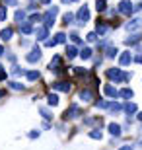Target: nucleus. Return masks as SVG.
<instances>
[{"instance_id":"10","label":"nucleus","mask_w":142,"mask_h":150,"mask_svg":"<svg viewBox=\"0 0 142 150\" xmlns=\"http://www.w3.org/2000/svg\"><path fill=\"white\" fill-rule=\"evenodd\" d=\"M119 62L123 64V67L131 64V62H132V53H129V51H126V53H123V55H121V59H119Z\"/></svg>"},{"instance_id":"32","label":"nucleus","mask_w":142,"mask_h":150,"mask_svg":"<svg viewBox=\"0 0 142 150\" xmlns=\"http://www.w3.org/2000/svg\"><path fill=\"white\" fill-rule=\"evenodd\" d=\"M90 139H95V140H101V131H90Z\"/></svg>"},{"instance_id":"45","label":"nucleus","mask_w":142,"mask_h":150,"mask_svg":"<svg viewBox=\"0 0 142 150\" xmlns=\"http://www.w3.org/2000/svg\"><path fill=\"white\" fill-rule=\"evenodd\" d=\"M119 150H132V146H121Z\"/></svg>"},{"instance_id":"51","label":"nucleus","mask_w":142,"mask_h":150,"mask_svg":"<svg viewBox=\"0 0 142 150\" xmlns=\"http://www.w3.org/2000/svg\"><path fill=\"white\" fill-rule=\"evenodd\" d=\"M140 146H142V142H140Z\"/></svg>"},{"instance_id":"50","label":"nucleus","mask_w":142,"mask_h":150,"mask_svg":"<svg viewBox=\"0 0 142 150\" xmlns=\"http://www.w3.org/2000/svg\"><path fill=\"white\" fill-rule=\"evenodd\" d=\"M2 96H4V92H2V90H0V98H2Z\"/></svg>"},{"instance_id":"48","label":"nucleus","mask_w":142,"mask_h":150,"mask_svg":"<svg viewBox=\"0 0 142 150\" xmlns=\"http://www.w3.org/2000/svg\"><path fill=\"white\" fill-rule=\"evenodd\" d=\"M62 2H64V4H66V2H78V0H62Z\"/></svg>"},{"instance_id":"2","label":"nucleus","mask_w":142,"mask_h":150,"mask_svg":"<svg viewBox=\"0 0 142 150\" xmlns=\"http://www.w3.org/2000/svg\"><path fill=\"white\" fill-rule=\"evenodd\" d=\"M57 14H59V8H57V6H53V8H51V10L43 16V20H45V28H51V25L55 23V16H57Z\"/></svg>"},{"instance_id":"42","label":"nucleus","mask_w":142,"mask_h":150,"mask_svg":"<svg viewBox=\"0 0 142 150\" xmlns=\"http://www.w3.org/2000/svg\"><path fill=\"white\" fill-rule=\"evenodd\" d=\"M132 61H138V62H142V51H138V55H136V57H132Z\"/></svg>"},{"instance_id":"47","label":"nucleus","mask_w":142,"mask_h":150,"mask_svg":"<svg viewBox=\"0 0 142 150\" xmlns=\"http://www.w3.org/2000/svg\"><path fill=\"white\" fill-rule=\"evenodd\" d=\"M39 2H41V4H49L51 0H39Z\"/></svg>"},{"instance_id":"18","label":"nucleus","mask_w":142,"mask_h":150,"mask_svg":"<svg viewBox=\"0 0 142 150\" xmlns=\"http://www.w3.org/2000/svg\"><path fill=\"white\" fill-rule=\"evenodd\" d=\"M14 18H16V22H25V12L23 10H16V14H14Z\"/></svg>"},{"instance_id":"35","label":"nucleus","mask_w":142,"mask_h":150,"mask_svg":"<svg viewBox=\"0 0 142 150\" xmlns=\"http://www.w3.org/2000/svg\"><path fill=\"white\" fill-rule=\"evenodd\" d=\"M109 109L111 111H121L123 107H121V103H109Z\"/></svg>"},{"instance_id":"14","label":"nucleus","mask_w":142,"mask_h":150,"mask_svg":"<svg viewBox=\"0 0 142 150\" xmlns=\"http://www.w3.org/2000/svg\"><path fill=\"white\" fill-rule=\"evenodd\" d=\"M76 55H78L76 47H74V45H66V57H68V59H74Z\"/></svg>"},{"instance_id":"44","label":"nucleus","mask_w":142,"mask_h":150,"mask_svg":"<svg viewBox=\"0 0 142 150\" xmlns=\"http://www.w3.org/2000/svg\"><path fill=\"white\" fill-rule=\"evenodd\" d=\"M4 78H6V72H4V70H0V80H4Z\"/></svg>"},{"instance_id":"49","label":"nucleus","mask_w":142,"mask_h":150,"mask_svg":"<svg viewBox=\"0 0 142 150\" xmlns=\"http://www.w3.org/2000/svg\"><path fill=\"white\" fill-rule=\"evenodd\" d=\"M136 117H138V121H142V113H138V115H136Z\"/></svg>"},{"instance_id":"6","label":"nucleus","mask_w":142,"mask_h":150,"mask_svg":"<svg viewBox=\"0 0 142 150\" xmlns=\"http://www.w3.org/2000/svg\"><path fill=\"white\" fill-rule=\"evenodd\" d=\"M78 115H80V107L78 105H70L68 109H66V113H64L66 119H74V117H78Z\"/></svg>"},{"instance_id":"36","label":"nucleus","mask_w":142,"mask_h":150,"mask_svg":"<svg viewBox=\"0 0 142 150\" xmlns=\"http://www.w3.org/2000/svg\"><path fill=\"white\" fill-rule=\"evenodd\" d=\"M6 16H8L6 8H4V6H0V22H2V20H6Z\"/></svg>"},{"instance_id":"34","label":"nucleus","mask_w":142,"mask_h":150,"mask_svg":"<svg viewBox=\"0 0 142 150\" xmlns=\"http://www.w3.org/2000/svg\"><path fill=\"white\" fill-rule=\"evenodd\" d=\"M10 88L16 90V92H20V90H23V86H22L20 82H10Z\"/></svg>"},{"instance_id":"11","label":"nucleus","mask_w":142,"mask_h":150,"mask_svg":"<svg viewBox=\"0 0 142 150\" xmlns=\"http://www.w3.org/2000/svg\"><path fill=\"white\" fill-rule=\"evenodd\" d=\"M103 92H105V96H109V98H117V90H115V86H111V84H105L103 86Z\"/></svg>"},{"instance_id":"31","label":"nucleus","mask_w":142,"mask_h":150,"mask_svg":"<svg viewBox=\"0 0 142 150\" xmlns=\"http://www.w3.org/2000/svg\"><path fill=\"white\" fill-rule=\"evenodd\" d=\"M12 74H16V76H22V74H28L23 68H20V67H14L12 68Z\"/></svg>"},{"instance_id":"28","label":"nucleus","mask_w":142,"mask_h":150,"mask_svg":"<svg viewBox=\"0 0 142 150\" xmlns=\"http://www.w3.org/2000/svg\"><path fill=\"white\" fill-rule=\"evenodd\" d=\"M95 107H97V109H107V107H109V103H107V101H103V100H99V101H95Z\"/></svg>"},{"instance_id":"25","label":"nucleus","mask_w":142,"mask_h":150,"mask_svg":"<svg viewBox=\"0 0 142 150\" xmlns=\"http://www.w3.org/2000/svg\"><path fill=\"white\" fill-rule=\"evenodd\" d=\"M117 53H119V49H117V47H109V49H107V59H113Z\"/></svg>"},{"instance_id":"43","label":"nucleus","mask_w":142,"mask_h":150,"mask_svg":"<svg viewBox=\"0 0 142 150\" xmlns=\"http://www.w3.org/2000/svg\"><path fill=\"white\" fill-rule=\"evenodd\" d=\"M39 137V131H31V133H29V139H37Z\"/></svg>"},{"instance_id":"9","label":"nucleus","mask_w":142,"mask_h":150,"mask_svg":"<svg viewBox=\"0 0 142 150\" xmlns=\"http://www.w3.org/2000/svg\"><path fill=\"white\" fill-rule=\"evenodd\" d=\"M53 88L59 90V92H66V94H68V92H70V84H68V82H55V84H53Z\"/></svg>"},{"instance_id":"12","label":"nucleus","mask_w":142,"mask_h":150,"mask_svg":"<svg viewBox=\"0 0 142 150\" xmlns=\"http://www.w3.org/2000/svg\"><path fill=\"white\" fill-rule=\"evenodd\" d=\"M80 100H84V101H92L93 100V92L92 90H82V92H80Z\"/></svg>"},{"instance_id":"23","label":"nucleus","mask_w":142,"mask_h":150,"mask_svg":"<svg viewBox=\"0 0 142 150\" xmlns=\"http://www.w3.org/2000/svg\"><path fill=\"white\" fill-rule=\"evenodd\" d=\"M107 31H109V28H107L105 23H97V33H99V35H105Z\"/></svg>"},{"instance_id":"3","label":"nucleus","mask_w":142,"mask_h":150,"mask_svg":"<svg viewBox=\"0 0 142 150\" xmlns=\"http://www.w3.org/2000/svg\"><path fill=\"white\" fill-rule=\"evenodd\" d=\"M78 23L82 25V23H86V22H90V10H88V6H82L80 10H78Z\"/></svg>"},{"instance_id":"26","label":"nucleus","mask_w":142,"mask_h":150,"mask_svg":"<svg viewBox=\"0 0 142 150\" xmlns=\"http://www.w3.org/2000/svg\"><path fill=\"white\" fill-rule=\"evenodd\" d=\"M95 8L97 12H105V0H95Z\"/></svg>"},{"instance_id":"37","label":"nucleus","mask_w":142,"mask_h":150,"mask_svg":"<svg viewBox=\"0 0 142 150\" xmlns=\"http://www.w3.org/2000/svg\"><path fill=\"white\" fill-rule=\"evenodd\" d=\"M70 39L74 41V43H78V45L82 43V39H80V35H78V33H72V35H70Z\"/></svg>"},{"instance_id":"19","label":"nucleus","mask_w":142,"mask_h":150,"mask_svg":"<svg viewBox=\"0 0 142 150\" xmlns=\"http://www.w3.org/2000/svg\"><path fill=\"white\" fill-rule=\"evenodd\" d=\"M80 57H82L84 61H88V59H92V49H88V47H84V49L80 51Z\"/></svg>"},{"instance_id":"30","label":"nucleus","mask_w":142,"mask_h":150,"mask_svg":"<svg viewBox=\"0 0 142 150\" xmlns=\"http://www.w3.org/2000/svg\"><path fill=\"white\" fill-rule=\"evenodd\" d=\"M41 20H43V16H39V14H33V16L29 18L28 22H29V23H37V22H41Z\"/></svg>"},{"instance_id":"41","label":"nucleus","mask_w":142,"mask_h":150,"mask_svg":"<svg viewBox=\"0 0 142 150\" xmlns=\"http://www.w3.org/2000/svg\"><path fill=\"white\" fill-rule=\"evenodd\" d=\"M4 4H6V6H16L18 0H4Z\"/></svg>"},{"instance_id":"33","label":"nucleus","mask_w":142,"mask_h":150,"mask_svg":"<svg viewBox=\"0 0 142 150\" xmlns=\"http://www.w3.org/2000/svg\"><path fill=\"white\" fill-rule=\"evenodd\" d=\"M39 111H41V115H43L45 119H51V117H53V115H51V111H49V109H47V107H41Z\"/></svg>"},{"instance_id":"29","label":"nucleus","mask_w":142,"mask_h":150,"mask_svg":"<svg viewBox=\"0 0 142 150\" xmlns=\"http://www.w3.org/2000/svg\"><path fill=\"white\" fill-rule=\"evenodd\" d=\"M62 20H64V23H66V25H68V23H72V20H74V14H70V12H66V14H64V18H62Z\"/></svg>"},{"instance_id":"8","label":"nucleus","mask_w":142,"mask_h":150,"mask_svg":"<svg viewBox=\"0 0 142 150\" xmlns=\"http://www.w3.org/2000/svg\"><path fill=\"white\" fill-rule=\"evenodd\" d=\"M35 35H37L39 41H45V39L49 37V28H37L35 29Z\"/></svg>"},{"instance_id":"5","label":"nucleus","mask_w":142,"mask_h":150,"mask_svg":"<svg viewBox=\"0 0 142 150\" xmlns=\"http://www.w3.org/2000/svg\"><path fill=\"white\" fill-rule=\"evenodd\" d=\"M25 59H28V62H37L39 59H41V49H39V47H35L31 53H28V57H25Z\"/></svg>"},{"instance_id":"46","label":"nucleus","mask_w":142,"mask_h":150,"mask_svg":"<svg viewBox=\"0 0 142 150\" xmlns=\"http://www.w3.org/2000/svg\"><path fill=\"white\" fill-rule=\"evenodd\" d=\"M4 55V47H2V45H0V57Z\"/></svg>"},{"instance_id":"22","label":"nucleus","mask_w":142,"mask_h":150,"mask_svg":"<svg viewBox=\"0 0 142 150\" xmlns=\"http://www.w3.org/2000/svg\"><path fill=\"white\" fill-rule=\"evenodd\" d=\"M125 111L129 113V115L136 113V103H126V105H125Z\"/></svg>"},{"instance_id":"20","label":"nucleus","mask_w":142,"mask_h":150,"mask_svg":"<svg viewBox=\"0 0 142 150\" xmlns=\"http://www.w3.org/2000/svg\"><path fill=\"white\" fill-rule=\"evenodd\" d=\"M12 33H14V31H12V28H6V29H2V33H0V37L4 39V41H8V39L12 37Z\"/></svg>"},{"instance_id":"1","label":"nucleus","mask_w":142,"mask_h":150,"mask_svg":"<svg viewBox=\"0 0 142 150\" xmlns=\"http://www.w3.org/2000/svg\"><path fill=\"white\" fill-rule=\"evenodd\" d=\"M107 76L111 78V80H115V82H125V80H129V74H123L121 72V68H109L107 70Z\"/></svg>"},{"instance_id":"7","label":"nucleus","mask_w":142,"mask_h":150,"mask_svg":"<svg viewBox=\"0 0 142 150\" xmlns=\"http://www.w3.org/2000/svg\"><path fill=\"white\" fill-rule=\"evenodd\" d=\"M142 28V18H136V20H131V22L126 23V29L129 31H134V29Z\"/></svg>"},{"instance_id":"40","label":"nucleus","mask_w":142,"mask_h":150,"mask_svg":"<svg viewBox=\"0 0 142 150\" xmlns=\"http://www.w3.org/2000/svg\"><path fill=\"white\" fill-rule=\"evenodd\" d=\"M74 72H76L78 76H82V74H86V68H74Z\"/></svg>"},{"instance_id":"39","label":"nucleus","mask_w":142,"mask_h":150,"mask_svg":"<svg viewBox=\"0 0 142 150\" xmlns=\"http://www.w3.org/2000/svg\"><path fill=\"white\" fill-rule=\"evenodd\" d=\"M45 45H47V47H55V39H47V41H45Z\"/></svg>"},{"instance_id":"27","label":"nucleus","mask_w":142,"mask_h":150,"mask_svg":"<svg viewBox=\"0 0 142 150\" xmlns=\"http://www.w3.org/2000/svg\"><path fill=\"white\" fill-rule=\"evenodd\" d=\"M66 41V35L62 33V31H60V33H57L55 35V43H64Z\"/></svg>"},{"instance_id":"4","label":"nucleus","mask_w":142,"mask_h":150,"mask_svg":"<svg viewBox=\"0 0 142 150\" xmlns=\"http://www.w3.org/2000/svg\"><path fill=\"white\" fill-rule=\"evenodd\" d=\"M119 12L121 14H132V12H134V6H132V2H129V0H123L119 4Z\"/></svg>"},{"instance_id":"17","label":"nucleus","mask_w":142,"mask_h":150,"mask_svg":"<svg viewBox=\"0 0 142 150\" xmlns=\"http://www.w3.org/2000/svg\"><path fill=\"white\" fill-rule=\"evenodd\" d=\"M117 96H121V98H125V100H129V98H132V96H134V92H132L131 88H125V90H121V92H119Z\"/></svg>"},{"instance_id":"38","label":"nucleus","mask_w":142,"mask_h":150,"mask_svg":"<svg viewBox=\"0 0 142 150\" xmlns=\"http://www.w3.org/2000/svg\"><path fill=\"white\" fill-rule=\"evenodd\" d=\"M86 39H88V41H95V39H97V33H88Z\"/></svg>"},{"instance_id":"13","label":"nucleus","mask_w":142,"mask_h":150,"mask_svg":"<svg viewBox=\"0 0 142 150\" xmlns=\"http://www.w3.org/2000/svg\"><path fill=\"white\" fill-rule=\"evenodd\" d=\"M140 39H142L140 33H134V35H131V37L126 39L125 43H126V45H136V43H140Z\"/></svg>"},{"instance_id":"15","label":"nucleus","mask_w":142,"mask_h":150,"mask_svg":"<svg viewBox=\"0 0 142 150\" xmlns=\"http://www.w3.org/2000/svg\"><path fill=\"white\" fill-rule=\"evenodd\" d=\"M20 31H22L23 35H29V33H31V31H33L31 23H29V22H23V23H22V28H20Z\"/></svg>"},{"instance_id":"16","label":"nucleus","mask_w":142,"mask_h":150,"mask_svg":"<svg viewBox=\"0 0 142 150\" xmlns=\"http://www.w3.org/2000/svg\"><path fill=\"white\" fill-rule=\"evenodd\" d=\"M109 133L113 134V137H119V134H121V125H117V123H111V125H109Z\"/></svg>"},{"instance_id":"24","label":"nucleus","mask_w":142,"mask_h":150,"mask_svg":"<svg viewBox=\"0 0 142 150\" xmlns=\"http://www.w3.org/2000/svg\"><path fill=\"white\" fill-rule=\"evenodd\" d=\"M47 101H49V105H57V103H59V96H55V94H49Z\"/></svg>"},{"instance_id":"21","label":"nucleus","mask_w":142,"mask_h":150,"mask_svg":"<svg viewBox=\"0 0 142 150\" xmlns=\"http://www.w3.org/2000/svg\"><path fill=\"white\" fill-rule=\"evenodd\" d=\"M25 76H28L29 82H35V80H39V72H37V70H29Z\"/></svg>"}]
</instances>
